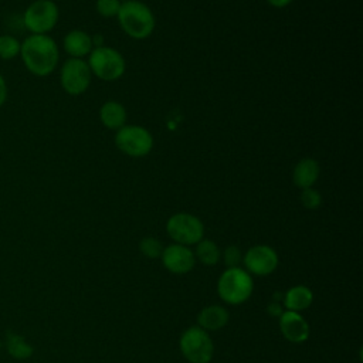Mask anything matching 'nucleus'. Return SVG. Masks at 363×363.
Masks as SVG:
<instances>
[{
    "mask_svg": "<svg viewBox=\"0 0 363 363\" xmlns=\"http://www.w3.org/2000/svg\"><path fill=\"white\" fill-rule=\"evenodd\" d=\"M139 248H140V252L147 258H157L162 255V251H163L162 242L155 237H145L140 241Z\"/></svg>",
    "mask_w": 363,
    "mask_h": 363,
    "instance_id": "obj_21",
    "label": "nucleus"
},
{
    "mask_svg": "<svg viewBox=\"0 0 363 363\" xmlns=\"http://www.w3.org/2000/svg\"><path fill=\"white\" fill-rule=\"evenodd\" d=\"M319 173L320 169L318 162L312 157H303L296 163L292 173V180L296 187L303 190L312 187L316 183V180L319 179Z\"/></svg>",
    "mask_w": 363,
    "mask_h": 363,
    "instance_id": "obj_14",
    "label": "nucleus"
},
{
    "mask_svg": "<svg viewBox=\"0 0 363 363\" xmlns=\"http://www.w3.org/2000/svg\"><path fill=\"white\" fill-rule=\"evenodd\" d=\"M292 0H267L268 4H271L272 7L275 9H282V7H286Z\"/></svg>",
    "mask_w": 363,
    "mask_h": 363,
    "instance_id": "obj_26",
    "label": "nucleus"
},
{
    "mask_svg": "<svg viewBox=\"0 0 363 363\" xmlns=\"http://www.w3.org/2000/svg\"><path fill=\"white\" fill-rule=\"evenodd\" d=\"M268 312H269L271 315H277V316H281V313H282V309H281V306H279V305H277V303H271V305L268 306Z\"/></svg>",
    "mask_w": 363,
    "mask_h": 363,
    "instance_id": "obj_27",
    "label": "nucleus"
},
{
    "mask_svg": "<svg viewBox=\"0 0 363 363\" xmlns=\"http://www.w3.org/2000/svg\"><path fill=\"white\" fill-rule=\"evenodd\" d=\"M221 252L217 247V244L211 240H204L201 238L197 242L194 258H197L201 264L204 265H216L220 261Z\"/></svg>",
    "mask_w": 363,
    "mask_h": 363,
    "instance_id": "obj_18",
    "label": "nucleus"
},
{
    "mask_svg": "<svg viewBox=\"0 0 363 363\" xmlns=\"http://www.w3.org/2000/svg\"><path fill=\"white\" fill-rule=\"evenodd\" d=\"M279 329L284 337L292 343H302L309 337V325L299 312H282L279 316Z\"/></svg>",
    "mask_w": 363,
    "mask_h": 363,
    "instance_id": "obj_12",
    "label": "nucleus"
},
{
    "mask_svg": "<svg viewBox=\"0 0 363 363\" xmlns=\"http://www.w3.org/2000/svg\"><path fill=\"white\" fill-rule=\"evenodd\" d=\"M88 67L102 81H115L125 72L126 62L119 51L112 47L96 45L89 52Z\"/></svg>",
    "mask_w": 363,
    "mask_h": 363,
    "instance_id": "obj_3",
    "label": "nucleus"
},
{
    "mask_svg": "<svg viewBox=\"0 0 363 363\" xmlns=\"http://www.w3.org/2000/svg\"><path fill=\"white\" fill-rule=\"evenodd\" d=\"M224 262L228 268H235L238 267L240 261H241V252L235 245H230L225 248L224 251Z\"/></svg>",
    "mask_w": 363,
    "mask_h": 363,
    "instance_id": "obj_24",
    "label": "nucleus"
},
{
    "mask_svg": "<svg viewBox=\"0 0 363 363\" xmlns=\"http://www.w3.org/2000/svg\"><path fill=\"white\" fill-rule=\"evenodd\" d=\"M180 350L190 363H210L214 354V345L204 329L193 326L182 335Z\"/></svg>",
    "mask_w": 363,
    "mask_h": 363,
    "instance_id": "obj_7",
    "label": "nucleus"
},
{
    "mask_svg": "<svg viewBox=\"0 0 363 363\" xmlns=\"http://www.w3.org/2000/svg\"><path fill=\"white\" fill-rule=\"evenodd\" d=\"M115 145L122 153L130 157H143L153 147V136L143 126L123 125L116 130Z\"/></svg>",
    "mask_w": 363,
    "mask_h": 363,
    "instance_id": "obj_5",
    "label": "nucleus"
},
{
    "mask_svg": "<svg viewBox=\"0 0 363 363\" xmlns=\"http://www.w3.org/2000/svg\"><path fill=\"white\" fill-rule=\"evenodd\" d=\"M123 1H129V0H123Z\"/></svg>",
    "mask_w": 363,
    "mask_h": 363,
    "instance_id": "obj_28",
    "label": "nucleus"
},
{
    "mask_svg": "<svg viewBox=\"0 0 363 363\" xmlns=\"http://www.w3.org/2000/svg\"><path fill=\"white\" fill-rule=\"evenodd\" d=\"M7 347L10 354L18 359L28 357L33 353V347L21 336H17V335H9Z\"/></svg>",
    "mask_w": 363,
    "mask_h": 363,
    "instance_id": "obj_19",
    "label": "nucleus"
},
{
    "mask_svg": "<svg viewBox=\"0 0 363 363\" xmlns=\"http://www.w3.org/2000/svg\"><path fill=\"white\" fill-rule=\"evenodd\" d=\"M64 50L71 58H82L94 50V38L82 30H72L64 37Z\"/></svg>",
    "mask_w": 363,
    "mask_h": 363,
    "instance_id": "obj_13",
    "label": "nucleus"
},
{
    "mask_svg": "<svg viewBox=\"0 0 363 363\" xmlns=\"http://www.w3.org/2000/svg\"><path fill=\"white\" fill-rule=\"evenodd\" d=\"M199 328L207 330H218L228 322V312L220 305H210L200 311L197 316Z\"/></svg>",
    "mask_w": 363,
    "mask_h": 363,
    "instance_id": "obj_15",
    "label": "nucleus"
},
{
    "mask_svg": "<svg viewBox=\"0 0 363 363\" xmlns=\"http://www.w3.org/2000/svg\"><path fill=\"white\" fill-rule=\"evenodd\" d=\"M116 17L121 28L135 40L147 38L155 30V16L152 10L139 0L123 1Z\"/></svg>",
    "mask_w": 363,
    "mask_h": 363,
    "instance_id": "obj_2",
    "label": "nucleus"
},
{
    "mask_svg": "<svg viewBox=\"0 0 363 363\" xmlns=\"http://www.w3.org/2000/svg\"><path fill=\"white\" fill-rule=\"evenodd\" d=\"M58 7L51 0L33 1L23 14V24L31 34H47L58 21Z\"/></svg>",
    "mask_w": 363,
    "mask_h": 363,
    "instance_id": "obj_6",
    "label": "nucleus"
},
{
    "mask_svg": "<svg viewBox=\"0 0 363 363\" xmlns=\"http://www.w3.org/2000/svg\"><path fill=\"white\" fill-rule=\"evenodd\" d=\"M252 279L248 272L235 267L224 271L218 279L217 291L220 298L231 305L247 301L252 294Z\"/></svg>",
    "mask_w": 363,
    "mask_h": 363,
    "instance_id": "obj_4",
    "label": "nucleus"
},
{
    "mask_svg": "<svg viewBox=\"0 0 363 363\" xmlns=\"http://www.w3.org/2000/svg\"><path fill=\"white\" fill-rule=\"evenodd\" d=\"M166 231L176 244L193 245L204 235V225L199 217L189 213L173 214L166 223Z\"/></svg>",
    "mask_w": 363,
    "mask_h": 363,
    "instance_id": "obj_8",
    "label": "nucleus"
},
{
    "mask_svg": "<svg viewBox=\"0 0 363 363\" xmlns=\"http://www.w3.org/2000/svg\"><path fill=\"white\" fill-rule=\"evenodd\" d=\"M313 301V294L309 288L303 285H298L291 288L284 298V303L288 311L299 312L303 309H308Z\"/></svg>",
    "mask_w": 363,
    "mask_h": 363,
    "instance_id": "obj_17",
    "label": "nucleus"
},
{
    "mask_svg": "<svg viewBox=\"0 0 363 363\" xmlns=\"http://www.w3.org/2000/svg\"><path fill=\"white\" fill-rule=\"evenodd\" d=\"M163 265L173 274H187L196 262L194 252L182 244H172L162 251Z\"/></svg>",
    "mask_w": 363,
    "mask_h": 363,
    "instance_id": "obj_11",
    "label": "nucleus"
},
{
    "mask_svg": "<svg viewBox=\"0 0 363 363\" xmlns=\"http://www.w3.org/2000/svg\"><path fill=\"white\" fill-rule=\"evenodd\" d=\"M301 203L305 208H309V210H315L320 206L322 203V196L318 190L312 189V187H308V189H303L302 193H301Z\"/></svg>",
    "mask_w": 363,
    "mask_h": 363,
    "instance_id": "obj_23",
    "label": "nucleus"
},
{
    "mask_svg": "<svg viewBox=\"0 0 363 363\" xmlns=\"http://www.w3.org/2000/svg\"><path fill=\"white\" fill-rule=\"evenodd\" d=\"M247 269L255 275H269L278 265V255L274 248L268 245L251 247L244 255Z\"/></svg>",
    "mask_w": 363,
    "mask_h": 363,
    "instance_id": "obj_10",
    "label": "nucleus"
},
{
    "mask_svg": "<svg viewBox=\"0 0 363 363\" xmlns=\"http://www.w3.org/2000/svg\"><path fill=\"white\" fill-rule=\"evenodd\" d=\"M20 43L16 37L3 34L0 35V58L1 60H11L20 54Z\"/></svg>",
    "mask_w": 363,
    "mask_h": 363,
    "instance_id": "obj_20",
    "label": "nucleus"
},
{
    "mask_svg": "<svg viewBox=\"0 0 363 363\" xmlns=\"http://www.w3.org/2000/svg\"><path fill=\"white\" fill-rule=\"evenodd\" d=\"M121 4V0H96V11L105 18L115 17L119 13Z\"/></svg>",
    "mask_w": 363,
    "mask_h": 363,
    "instance_id": "obj_22",
    "label": "nucleus"
},
{
    "mask_svg": "<svg viewBox=\"0 0 363 363\" xmlns=\"http://www.w3.org/2000/svg\"><path fill=\"white\" fill-rule=\"evenodd\" d=\"M126 109L116 101L105 102L99 109V119L104 126L112 130H118L126 122Z\"/></svg>",
    "mask_w": 363,
    "mask_h": 363,
    "instance_id": "obj_16",
    "label": "nucleus"
},
{
    "mask_svg": "<svg viewBox=\"0 0 363 363\" xmlns=\"http://www.w3.org/2000/svg\"><path fill=\"white\" fill-rule=\"evenodd\" d=\"M6 99H7V86H6L4 78L0 74V106L6 102Z\"/></svg>",
    "mask_w": 363,
    "mask_h": 363,
    "instance_id": "obj_25",
    "label": "nucleus"
},
{
    "mask_svg": "<svg viewBox=\"0 0 363 363\" xmlns=\"http://www.w3.org/2000/svg\"><path fill=\"white\" fill-rule=\"evenodd\" d=\"M91 75L92 72L88 62H85L82 58H69L61 67L60 81L67 94L79 95L88 89Z\"/></svg>",
    "mask_w": 363,
    "mask_h": 363,
    "instance_id": "obj_9",
    "label": "nucleus"
},
{
    "mask_svg": "<svg viewBox=\"0 0 363 363\" xmlns=\"http://www.w3.org/2000/svg\"><path fill=\"white\" fill-rule=\"evenodd\" d=\"M20 55L26 68L37 75H50L60 60L57 43L47 34H31L20 45Z\"/></svg>",
    "mask_w": 363,
    "mask_h": 363,
    "instance_id": "obj_1",
    "label": "nucleus"
}]
</instances>
